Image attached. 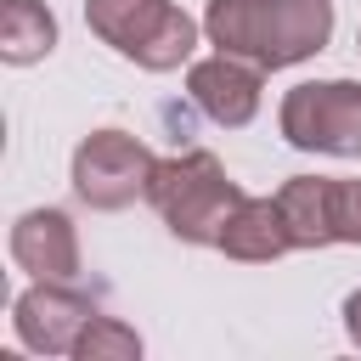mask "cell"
<instances>
[{"label": "cell", "instance_id": "obj_1", "mask_svg": "<svg viewBox=\"0 0 361 361\" xmlns=\"http://www.w3.org/2000/svg\"><path fill=\"white\" fill-rule=\"evenodd\" d=\"M203 39L254 68H299L333 39V0H209Z\"/></svg>", "mask_w": 361, "mask_h": 361}, {"label": "cell", "instance_id": "obj_2", "mask_svg": "<svg viewBox=\"0 0 361 361\" xmlns=\"http://www.w3.org/2000/svg\"><path fill=\"white\" fill-rule=\"evenodd\" d=\"M248 192L226 175V164L203 147L192 152H175V158H158L152 169V186H147V203L158 209V220L169 226V237L192 243V248H214L226 220L237 214Z\"/></svg>", "mask_w": 361, "mask_h": 361}, {"label": "cell", "instance_id": "obj_3", "mask_svg": "<svg viewBox=\"0 0 361 361\" xmlns=\"http://www.w3.org/2000/svg\"><path fill=\"white\" fill-rule=\"evenodd\" d=\"M85 23L102 45H113L147 73L192 68V51L203 34V23L186 17L175 0H85Z\"/></svg>", "mask_w": 361, "mask_h": 361}, {"label": "cell", "instance_id": "obj_4", "mask_svg": "<svg viewBox=\"0 0 361 361\" xmlns=\"http://www.w3.org/2000/svg\"><path fill=\"white\" fill-rule=\"evenodd\" d=\"M276 130L299 152L361 158V85L355 79H305L282 96Z\"/></svg>", "mask_w": 361, "mask_h": 361}, {"label": "cell", "instance_id": "obj_5", "mask_svg": "<svg viewBox=\"0 0 361 361\" xmlns=\"http://www.w3.org/2000/svg\"><path fill=\"white\" fill-rule=\"evenodd\" d=\"M152 169H158V158H152L147 141H135L130 130H90V135L73 147L68 180H73L79 203L113 214V209H130L135 197H147Z\"/></svg>", "mask_w": 361, "mask_h": 361}, {"label": "cell", "instance_id": "obj_6", "mask_svg": "<svg viewBox=\"0 0 361 361\" xmlns=\"http://www.w3.org/2000/svg\"><path fill=\"white\" fill-rule=\"evenodd\" d=\"M90 316H96V305L73 282H39L34 276L11 305V333L34 355H73L79 333L90 327Z\"/></svg>", "mask_w": 361, "mask_h": 361}, {"label": "cell", "instance_id": "obj_7", "mask_svg": "<svg viewBox=\"0 0 361 361\" xmlns=\"http://www.w3.org/2000/svg\"><path fill=\"white\" fill-rule=\"evenodd\" d=\"M259 90H265V68H254L248 56H231V51L197 56V62L186 68V96H192L220 130H243V124L259 113Z\"/></svg>", "mask_w": 361, "mask_h": 361}, {"label": "cell", "instance_id": "obj_8", "mask_svg": "<svg viewBox=\"0 0 361 361\" xmlns=\"http://www.w3.org/2000/svg\"><path fill=\"white\" fill-rule=\"evenodd\" d=\"M11 259L17 271L39 282H73L79 276V231L62 209H23L11 220Z\"/></svg>", "mask_w": 361, "mask_h": 361}, {"label": "cell", "instance_id": "obj_9", "mask_svg": "<svg viewBox=\"0 0 361 361\" xmlns=\"http://www.w3.org/2000/svg\"><path fill=\"white\" fill-rule=\"evenodd\" d=\"M214 248H220L226 259H243V265H271V259H282V254L293 248L288 220H282V203H276V197H243Z\"/></svg>", "mask_w": 361, "mask_h": 361}, {"label": "cell", "instance_id": "obj_10", "mask_svg": "<svg viewBox=\"0 0 361 361\" xmlns=\"http://www.w3.org/2000/svg\"><path fill=\"white\" fill-rule=\"evenodd\" d=\"M276 203H282L293 248H327V243H338L333 237V175H293V180L276 186Z\"/></svg>", "mask_w": 361, "mask_h": 361}, {"label": "cell", "instance_id": "obj_11", "mask_svg": "<svg viewBox=\"0 0 361 361\" xmlns=\"http://www.w3.org/2000/svg\"><path fill=\"white\" fill-rule=\"evenodd\" d=\"M56 51V11L45 0H0V62L28 68Z\"/></svg>", "mask_w": 361, "mask_h": 361}, {"label": "cell", "instance_id": "obj_12", "mask_svg": "<svg viewBox=\"0 0 361 361\" xmlns=\"http://www.w3.org/2000/svg\"><path fill=\"white\" fill-rule=\"evenodd\" d=\"M73 361H141V333L118 316H90V327L73 344Z\"/></svg>", "mask_w": 361, "mask_h": 361}, {"label": "cell", "instance_id": "obj_13", "mask_svg": "<svg viewBox=\"0 0 361 361\" xmlns=\"http://www.w3.org/2000/svg\"><path fill=\"white\" fill-rule=\"evenodd\" d=\"M333 237L338 243H361V175L355 180H333Z\"/></svg>", "mask_w": 361, "mask_h": 361}, {"label": "cell", "instance_id": "obj_14", "mask_svg": "<svg viewBox=\"0 0 361 361\" xmlns=\"http://www.w3.org/2000/svg\"><path fill=\"white\" fill-rule=\"evenodd\" d=\"M344 338L361 350V288H355V293H344Z\"/></svg>", "mask_w": 361, "mask_h": 361}, {"label": "cell", "instance_id": "obj_15", "mask_svg": "<svg viewBox=\"0 0 361 361\" xmlns=\"http://www.w3.org/2000/svg\"><path fill=\"white\" fill-rule=\"evenodd\" d=\"M355 45H361V34H355Z\"/></svg>", "mask_w": 361, "mask_h": 361}]
</instances>
